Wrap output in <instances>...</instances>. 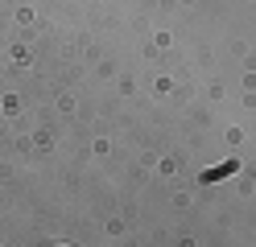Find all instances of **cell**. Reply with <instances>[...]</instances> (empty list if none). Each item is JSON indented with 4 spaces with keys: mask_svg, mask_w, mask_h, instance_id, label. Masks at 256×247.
Segmentation results:
<instances>
[{
    "mask_svg": "<svg viewBox=\"0 0 256 247\" xmlns=\"http://www.w3.org/2000/svg\"><path fill=\"white\" fill-rule=\"evenodd\" d=\"M42 247H74V243H62V239H54V243H42Z\"/></svg>",
    "mask_w": 256,
    "mask_h": 247,
    "instance_id": "6da1fadb",
    "label": "cell"
}]
</instances>
